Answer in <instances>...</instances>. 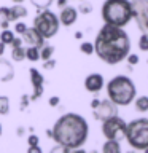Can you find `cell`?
Listing matches in <instances>:
<instances>
[{
    "label": "cell",
    "instance_id": "cell-26",
    "mask_svg": "<svg viewBox=\"0 0 148 153\" xmlns=\"http://www.w3.org/2000/svg\"><path fill=\"white\" fill-rule=\"evenodd\" d=\"M37 142H38V139H37L35 136H32L30 139H29V143H30V145H35Z\"/></svg>",
    "mask_w": 148,
    "mask_h": 153
},
{
    "label": "cell",
    "instance_id": "cell-22",
    "mask_svg": "<svg viewBox=\"0 0 148 153\" xmlns=\"http://www.w3.org/2000/svg\"><path fill=\"white\" fill-rule=\"evenodd\" d=\"M7 112H8V99L0 97V113H7Z\"/></svg>",
    "mask_w": 148,
    "mask_h": 153
},
{
    "label": "cell",
    "instance_id": "cell-19",
    "mask_svg": "<svg viewBox=\"0 0 148 153\" xmlns=\"http://www.w3.org/2000/svg\"><path fill=\"white\" fill-rule=\"evenodd\" d=\"M13 40H14V38H13V33L10 32V30H5V32L2 33V43H5V45L11 43Z\"/></svg>",
    "mask_w": 148,
    "mask_h": 153
},
{
    "label": "cell",
    "instance_id": "cell-29",
    "mask_svg": "<svg viewBox=\"0 0 148 153\" xmlns=\"http://www.w3.org/2000/svg\"><path fill=\"white\" fill-rule=\"evenodd\" d=\"M3 46H5V43H0V54L3 53Z\"/></svg>",
    "mask_w": 148,
    "mask_h": 153
},
{
    "label": "cell",
    "instance_id": "cell-1",
    "mask_svg": "<svg viewBox=\"0 0 148 153\" xmlns=\"http://www.w3.org/2000/svg\"><path fill=\"white\" fill-rule=\"evenodd\" d=\"M94 51L107 64H119L131 51V38L123 27L105 24L95 37Z\"/></svg>",
    "mask_w": 148,
    "mask_h": 153
},
{
    "label": "cell",
    "instance_id": "cell-30",
    "mask_svg": "<svg viewBox=\"0 0 148 153\" xmlns=\"http://www.w3.org/2000/svg\"><path fill=\"white\" fill-rule=\"evenodd\" d=\"M14 2H22V0H14Z\"/></svg>",
    "mask_w": 148,
    "mask_h": 153
},
{
    "label": "cell",
    "instance_id": "cell-13",
    "mask_svg": "<svg viewBox=\"0 0 148 153\" xmlns=\"http://www.w3.org/2000/svg\"><path fill=\"white\" fill-rule=\"evenodd\" d=\"M102 150H104V153H119L121 152L119 140H110V139H107V142L104 143Z\"/></svg>",
    "mask_w": 148,
    "mask_h": 153
},
{
    "label": "cell",
    "instance_id": "cell-2",
    "mask_svg": "<svg viewBox=\"0 0 148 153\" xmlns=\"http://www.w3.org/2000/svg\"><path fill=\"white\" fill-rule=\"evenodd\" d=\"M88 123L83 117L76 113H67L59 118L53 129V137L62 147H67L69 150L78 148L88 139Z\"/></svg>",
    "mask_w": 148,
    "mask_h": 153
},
{
    "label": "cell",
    "instance_id": "cell-11",
    "mask_svg": "<svg viewBox=\"0 0 148 153\" xmlns=\"http://www.w3.org/2000/svg\"><path fill=\"white\" fill-rule=\"evenodd\" d=\"M41 35L37 32V29H30V30H24V40H26L30 46H40L43 40H41Z\"/></svg>",
    "mask_w": 148,
    "mask_h": 153
},
{
    "label": "cell",
    "instance_id": "cell-4",
    "mask_svg": "<svg viewBox=\"0 0 148 153\" xmlns=\"http://www.w3.org/2000/svg\"><path fill=\"white\" fill-rule=\"evenodd\" d=\"M102 18L110 26H127L132 19L131 0H107L102 7Z\"/></svg>",
    "mask_w": 148,
    "mask_h": 153
},
{
    "label": "cell",
    "instance_id": "cell-23",
    "mask_svg": "<svg viewBox=\"0 0 148 153\" xmlns=\"http://www.w3.org/2000/svg\"><path fill=\"white\" fill-rule=\"evenodd\" d=\"M51 54H53V46H46L45 50L41 51V57H43V59H48Z\"/></svg>",
    "mask_w": 148,
    "mask_h": 153
},
{
    "label": "cell",
    "instance_id": "cell-21",
    "mask_svg": "<svg viewBox=\"0 0 148 153\" xmlns=\"http://www.w3.org/2000/svg\"><path fill=\"white\" fill-rule=\"evenodd\" d=\"M24 56H26V54L22 53V50H21V48H19V46H16V48H14V51H13V59H14V61H21Z\"/></svg>",
    "mask_w": 148,
    "mask_h": 153
},
{
    "label": "cell",
    "instance_id": "cell-3",
    "mask_svg": "<svg viewBox=\"0 0 148 153\" xmlns=\"http://www.w3.org/2000/svg\"><path fill=\"white\" fill-rule=\"evenodd\" d=\"M108 99L116 105H129L135 99L137 89L134 81L126 75H116L107 85Z\"/></svg>",
    "mask_w": 148,
    "mask_h": 153
},
{
    "label": "cell",
    "instance_id": "cell-5",
    "mask_svg": "<svg viewBox=\"0 0 148 153\" xmlns=\"http://www.w3.org/2000/svg\"><path fill=\"white\" fill-rule=\"evenodd\" d=\"M127 143L135 150H147L148 148V118H137L126 124Z\"/></svg>",
    "mask_w": 148,
    "mask_h": 153
},
{
    "label": "cell",
    "instance_id": "cell-20",
    "mask_svg": "<svg viewBox=\"0 0 148 153\" xmlns=\"http://www.w3.org/2000/svg\"><path fill=\"white\" fill-rule=\"evenodd\" d=\"M126 59H127V64H131V65H135L138 64V54H134V53H129V54L126 56Z\"/></svg>",
    "mask_w": 148,
    "mask_h": 153
},
{
    "label": "cell",
    "instance_id": "cell-9",
    "mask_svg": "<svg viewBox=\"0 0 148 153\" xmlns=\"http://www.w3.org/2000/svg\"><path fill=\"white\" fill-rule=\"evenodd\" d=\"M94 115H95V120H107L110 117H115V115H118V105L113 104L112 100H100L99 105L94 108Z\"/></svg>",
    "mask_w": 148,
    "mask_h": 153
},
{
    "label": "cell",
    "instance_id": "cell-10",
    "mask_svg": "<svg viewBox=\"0 0 148 153\" xmlns=\"http://www.w3.org/2000/svg\"><path fill=\"white\" fill-rule=\"evenodd\" d=\"M84 88L89 93H99L104 88V76L100 74H91L84 80Z\"/></svg>",
    "mask_w": 148,
    "mask_h": 153
},
{
    "label": "cell",
    "instance_id": "cell-28",
    "mask_svg": "<svg viewBox=\"0 0 148 153\" xmlns=\"http://www.w3.org/2000/svg\"><path fill=\"white\" fill-rule=\"evenodd\" d=\"M57 102H59V99H57V97H53V99L50 100V104H51V105H57Z\"/></svg>",
    "mask_w": 148,
    "mask_h": 153
},
{
    "label": "cell",
    "instance_id": "cell-25",
    "mask_svg": "<svg viewBox=\"0 0 148 153\" xmlns=\"http://www.w3.org/2000/svg\"><path fill=\"white\" fill-rule=\"evenodd\" d=\"M24 30H26V24H18V26H16V32L24 33Z\"/></svg>",
    "mask_w": 148,
    "mask_h": 153
},
{
    "label": "cell",
    "instance_id": "cell-15",
    "mask_svg": "<svg viewBox=\"0 0 148 153\" xmlns=\"http://www.w3.org/2000/svg\"><path fill=\"white\" fill-rule=\"evenodd\" d=\"M30 75H32V81H33V85H35L37 91H40V86H41L43 78L40 76V74H38V72H37L35 69H32V70H30Z\"/></svg>",
    "mask_w": 148,
    "mask_h": 153
},
{
    "label": "cell",
    "instance_id": "cell-24",
    "mask_svg": "<svg viewBox=\"0 0 148 153\" xmlns=\"http://www.w3.org/2000/svg\"><path fill=\"white\" fill-rule=\"evenodd\" d=\"M91 10H92L91 5H81V11H83V13H89Z\"/></svg>",
    "mask_w": 148,
    "mask_h": 153
},
{
    "label": "cell",
    "instance_id": "cell-6",
    "mask_svg": "<svg viewBox=\"0 0 148 153\" xmlns=\"http://www.w3.org/2000/svg\"><path fill=\"white\" fill-rule=\"evenodd\" d=\"M35 29L41 37L50 38L57 32V29H59V21H57L54 13L43 11L41 14H38L37 19H35Z\"/></svg>",
    "mask_w": 148,
    "mask_h": 153
},
{
    "label": "cell",
    "instance_id": "cell-31",
    "mask_svg": "<svg viewBox=\"0 0 148 153\" xmlns=\"http://www.w3.org/2000/svg\"><path fill=\"white\" fill-rule=\"evenodd\" d=\"M0 132H2V128H0Z\"/></svg>",
    "mask_w": 148,
    "mask_h": 153
},
{
    "label": "cell",
    "instance_id": "cell-14",
    "mask_svg": "<svg viewBox=\"0 0 148 153\" xmlns=\"http://www.w3.org/2000/svg\"><path fill=\"white\" fill-rule=\"evenodd\" d=\"M135 110L142 113L148 112V96H140L135 99Z\"/></svg>",
    "mask_w": 148,
    "mask_h": 153
},
{
    "label": "cell",
    "instance_id": "cell-17",
    "mask_svg": "<svg viewBox=\"0 0 148 153\" xmlns=\"http://www.w3.org/2000/svg\"><path fill=\"white\" fill-rule=\"evenodd\" d=\"M138 48L140 51H148V35L142 33L140 38H138Z\"/></svg>",
    "mask_w": 148,
    "mask_h": 153
},
{
    "label": "cell",
    "instance_id": "cell-8",
    "mask_svg": "<svg viewBox=\"0 0 148 153\" xmlns=\"http://www.w3.org/2000/svg\"><path fill=\"white\" fill-rule=\"evenodd\" d=\"M131 5L132 19H135L138 30L148 35V0H131Z\"/></svg>",
    "mask_w": 148,
    "mask_h": 153
},
{
    "label": "cell",
    "instance_id": "cell-27",
    "mask_svg": "<svg viewBox=\"0 0 148 153\" xmlns=\"http://www.w3.org/2000/svg\"><path fill=\"white\" fill-rule=\"evenodd\" d=\"M99 102H100L99 99H94L92 102H91V107H92V108H95V107H97V105H99Z\"/></svg>",
    "mask_w": 148,
    "mask_h": 153
},
{
    "label": "cell",
    "instance_id": "cell-18",
    "mask_svg": "<svg viewBox=\"0 0 148 153\" xmlns=\"http://www.w3.org/2000/svg\"><path fill=\"white\" fill-rule=\"evenodd\" d=\"M80 50L83 51L84 54H92V53H94V45H92V43H89V42H84V43H81Z\"/></svg>",
    "mask_w": 148,
    "mask_h": 153
},
{
    "label": "cell",
    "instance_id": "cell-7",
    "mask_svg": "<svg viewBox=\"0 0 148 153\" xmlns=\"http://www.w3.org/2000/svg\"><path fill=\"white\" fill-rule=\"evenodd\" d=\"M102 132L110 140H121L124 137V134H126V121L121 120L118 115L110 117L107 120H104Z\"/></svg>",
    "mask_w": 148,
    "mask_h": 153
},
{
    "label": "cell",
    "instance_id": "cell-12",
    "mask_svg": "<svg viewBox=\"0 0 148 153\" xmlns=\"http://www.w3.org/2000/svg\"><path fill=\"white\" fill-rule=\"evenodd\" d=\"M76 16H78L76 10L72 8V7H67V8L62 10V13H61V21L64 26H72V24L76 21Z\"/></svg>",
    "mask_w": 148,
    "mask_h": 153
},
{
    "label": "cell",
    "instance_id": "cell-16",
    "mask_svg": "<svg viewBox=\"0 0 148 153\" xmlns=\"http://www.w3.org/2000/svg\"><path fill=\"white\" fill-rule=\"evenodd\" d=\"M26 56H27L30 61H37L38 57H40V53H38L37 46H30V48H29V50L26 51Z\"/></svg>",
    "mask_w": 148,
    "mask_h": 153
}]
</instances>
